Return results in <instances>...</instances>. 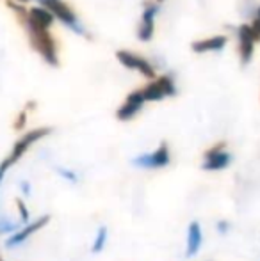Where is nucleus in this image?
<instances>
[{
	"label": "nucleus",
	"mask_w": 260,
	"mask_h": 261,
	"mask_svg": "<svg viewBox=\"0 0 260 261\" xmlns=\"http://www.w3.org/2000/svg\"><path fill=\"white\" fill-rule=\"evenodd\" d=\"M225 146V142H218L205 153L203 164H201L205 171H223L232 164V155L226 151Z\"/></svg>",
	"instance_id": "423d86ee"
},
{
	"label": "nucleus",
	"mask_w": 260,
	"mask_h": 261,
	"mask_svg": "<svg viewBox=\"0 0 260 261\" xmlns=\"http://www.w3.org/2000/svg\"><path fill=\"white\" fill-rule=\"evenodd\" d=\"M145 96H143L141 89L139 91H132V93L127 96L125 103L118 109V112H116V117H118L120 121H130L134 116H137L139 110L143 109V105H145Z\"/></svg>",
	"instance_id": "1a4fd4ad"
},
{
	"label": "nucleus",
	"mask_w": 260,
	"mask_h": 261,
	"mask_svg": "<svg viewBox=\"0 0 260 261\" xmlns=\"http://www.w3.org/2000/svg\"><path fill=\"white\" fill-rule=\"evenodd\" d=\"M38 2L41 4V7L49 9L50 13L54 14V18L63 21L66 27L75 31L77 34H86V31H84V27L80 25L77 14L73 13V9L66 2H63V0H38Z\"/></svg>",
	"instance_id": "f03ea898"
},
{
	"label": "nucleus",
	"mask_w": 260,
	"mask_h": 261,
	"mask_svg": "<svg viewBox=\"0 0 260 261\" xmlns=\"http://www.w3.org/2000/svg\"><path fill=\"white\" fill-rule=\"evenodd\" d=\"M49 222H50V217L43 215V217H39V219H36L34 222L25 224L21 229H18L16 233H13L9 238H7L6 245H7V247H18V245H21L23 242H27L32 234H36L38 231H41Z\"/></svg>",
	"instance_id": "0eeeda50"
},
{
	"label": "nucleus",
	"mask_w": 260,
	"mask_h": 261,
	"mask_svg": "<svg viewBox=\"0 0 260 261\" xmlns=\"http://www.w3.org/2000/svg\"><path fill=\"white\" fill-rule=\"evenodd\" d=\"M171 155H170V148H168L166 142L159 144V148L152 153H143V155L134 158V165L141 169H162L170 164Z\"/></svg>",
	"instance_id": "39448f33"
},
{
	"label": "nucleus",
	"mask_w": 260,
	"mask_h": 261,
	"mask_svg": "<svg viewBox=\"0 0 260 261\" xmlns=\"http://www.w3.org/2000/svg\"><path fill=\"white\" fill-rule=\"evenodd\" d=\"M7 6L16 13L20 23L23 25V29L29 34V41H31V46L36 50L45 62H49L50 66H59V57H57V45L54 36L49 32V29L41 27V25L34 23V21L29 18V13L25 7H21L20 4L16 2H7Z\"/></svg>",
	"instance_id": "f257e3e1"
},
{
	"label": "nucleus",
	"mask_w": 260,
	"mask_h": 261,
	"mask_svg": "<svg viewBox=\"0 0 260 261\" xmlns=\"http://www.w3.org/2000/svg\"><path fill=\"white\" fill-rule=\"evenodd\" d=\"M18 224L16 222H13V220H9V219H6V217H2L0 219V233H16L18 231Z\"/></svg>",
	"instance_id": "f3484780"
},
{
	"label": "nucleus",
	"mask_w": 260,
	"mask_h": 261,
	"mask_svg": "<svg viewBox=\"0 0 260 261\" xmlns=\"http://www.w3.org/2000/svg\"><path fill=\"white\" fill-rule=\"evenodd\" d=\"M105 244H107V227L102 226L100 229L97 231V237H94V242H93V247H91V251L93 252H102L105 247Z\"/></svg>",
	"instance_id": "dca6fc26"
},
{
	"label": "nucleus",
	"mask_w": 260,
	"mask_h": 261,
	"mask_svg": "<svg viewBox=\"0 0 260 261\" xmlns=\"http://www.w3.org/2000/svg\"><path fill=\"white\" fill-rule=\"evenodd\" d=\"M116 59H118L125 68L139 71L145 79H148V80L155 79V68L152 66V62L146 61V59L141 57L139 54L129 52V50H118V52H116Z\"/></svg>",
	"instance_id": "20e7f679"
},
{
	"label": "nucleus",
	"mask_w": 260,
	"mask_h": 261,
	"mask_svg": "<svg viewBox=\"0 0 260 261\" xmlns=\"http://www.w3.org/2000/svg\"><path fill=\"white\" fill-rule=\"evenodd\" d=\"M237 36H239V55H241V64L246 66L251 62L253 59V50H255V39L253 34H251L250 25H241L239 31H237Z\"/></svg>",
	"instance_id": "9d476101"
},
{
	"label": "nucleus",
	"mask_w": 260,
	"mask_h": 261,
	"mask_svg": "<svg viewBox=\"0 0 260 261\" xmlns=\"http://www.w3.org/2000/svg\"><path fill=\"white\" fill-rule=\"evenodd\" d=\"M159 13V6L157 4H146L145 11H143L141 16V25L137 29V38L141 41H150L153 38V32H155V16Z\"/></svg>",
	"instance_id": "6e6552de"
},
{
	"label": "nucleus",
	"mask_w": 260,
	"mask_h": 261,
	"mask_svg": "<svg viewBox=\"0 0 260 261\" xmlns=\"http://www.w3.org/2000/svg\"><path fill=\"white\" fill-rule=\"evenodd\" d=\"M20 187H21V192H23L25 196H29V194H31V183H29V181H21Z\"/></svg>",
	"instance_id": "5701e85b"
},
{
	"label": "nucleus",
	"mask_w": 260,
	"mask_h": 261,
	"mask_svg": "<svg viewBox=\"0 0 260 261\" xmlns=\"http://www.w3.org/2000/svg\"><path fill=\"white\" fill-rule=\"evenodd\" d=\"M50 128H36V130H31V132H27V134L23 135L21 139H18L16 142H14V146H13V149H11V153H9V156L6 158V160L2 162V165L6 169H9L11 165H14L18 160H20L21 156L27 153V149L31 148L34 142H38L39 139H43V137H46V135L50 134Z\"/></svg>",
	"instance_id": "7ed1b4c3"
},
{
	"label": "nucleus",
	"mask_w": 260,
	"mask_h": 261,
	"mask_svg": "<svg viewBox=\"0 0 260 261\" xmlns=\"http://www.w3.org/2000/svg\"><path fill=\"white\" fill-rule=\"evenodd\" d=\"M228 229H230V224L226 222V220H219V222H218V231H219V233L226 234V233H228Z\"/></svg>",
	"instance_id": "4be33fe9"
},
{
	"label": "nucleus",
	"mask_w": 260,
	"mask_h": 261,
	"mask_svg": "<svg viewBox=\"0 0 260 261\" xmlns=\"http://www.w3.org/2000/svg\"><path fill=\"white\" fill-rule=\"evenodd\" d=\"M25 121H27V110H21L20 116H18L16 121H14V130H23Z\"/></svg>",
	"instance_id": "aec40b11"
},
{
	"label": "nucleus",
	"mask_w": 260,
	"mask_h": 261,
	"mask_svg": "<svg viewBox=\"0 0 260 261\" xmlns=\"http://www.w3.org/2000/svg\"><path fill=\"white\" fill-rule=\"evenodd\" d=\"M228 43L226 36H212V38H205V39H198L191 45L193 52L196 54H207V52H219L223 50Z\"/></svg>",
	"instance_id": "9b49d317"
},
{
	"label": "nucleus",
	"mask_w": 260,
	"mask_h": 261,
	"mask_svg": "<svg viewBox=\"0 0 260 261\" xmlns=\"http://www.w3.org/2000/svg\"><path fill=\"white\" fill-rule=\"evenodd\" d=\"M57 172H59V174L63 176L64 179H68L69 183L79 181V176H77V172L69 171V169H66V167H57Z\"/></svg>",
	"instance_id": "a211bd4d"
},
{
	"label": "nucleus",
	"mask_w": 260,
	"mask_h": 261,
	"mask_svg": "<svg viewBox=\"0 0 260 261\" xmlns=\"http://www.w3.org/2000/svg\"><path fill=\"white\" fill-rule=\"evenodd\" d=\"M16 208H18V213H20L21 222L27 224V222H29V217H31V213H29V210H27V206H25L23 201L18 199V201H16Z\"/></svg>",
	"instance_id": "6ab92c4d"
},
{
	"label": "nucleus",
	"mask_w": 260,
	"mask_h": 261,
	"mask_svg": "<svg viewBox=\"0 0 260 261\" xmlns=\"http://www.w3.org/2000/svg\"><path fill=\"white\" fill-rule=\"evenodd\" d=\"M203 233H201L200 222H191L187 227V244H185V258H193L200 252Z\"/></svg>",
	"instance_id": "f8f14e48"
},
{
	"label": "nucleus",
	"mask_w": 260,
	"mask_h": 261,
	"mask_svg": "<svg viewBox=\"0 0 260 261\" xmlns=\"http://www.w3.org/2000/svg\"><path fill=\"white\" fill-rule=\"evenodd\" d=\"M250 29H251V34H253L255 43L260 41V20H258V18H255L253 23L250 25Z\"/></svg>",
	"instance_id": "412c9836"
},
{
	"label": "nucleus",
	"mask_w": 260,
	"mask_h": 261,
	"mask_svg": "<svg viewBox=\"0 0 260 261\" xmlns=\"http://www.w3.org/2000/svg\"><path fill=\"white\" fill-rule=\"evenodd\" d=\"M157 2H164V0H157Z\"/></svg>",
	"instance_id": "bb28decb"
},
{
	"label": "nucleus",
	"mask_w": 260,
	"mask_h": 261,
	"mask_svg": "<svg viewBox=\"0 0 260 261\" xmlns=\"http://www.w3.org/2000/svg\"><path fill=\"white\" fill-rule=\"evenodd\" d=\"M141 93H143V96H145V101H160L166 98L157 82H150L148 86L143 87Z\"/></svg>",
	"instance_id": "4468645a"
},
{
	"label": "nucleus",
	"mask_w": 260,
	"mask_h": 261,
	"mask_svg": "<svg viewBox=\"0 0 260 261\" xmlns=\"http://www.w3.org/2000/svg\"><path fill=\"white\" fill-rule=\"evenodd\" d=\"M257 18H258V20H260V7H258V16H257Z\"/></svg>",
	"instance_id": "a878e982"
},
{
	"label": "nucleus",
	"mask_w": 260,
	"mask_h": 261,
	"mask_svg": "<svg viewBox=\"0 0 260 261\" xmlns=\"http://www.w3.org/2000/svg\"><path fill=\"white\" fill-rule=\"evenodd\" d=\"M27 13H29V18H31L34 23H38V25H41V27H45V29H50V25L54 23V14L50 13L49 9H45V7H41V6H38V7H32V9H27Z\"/></svg>",
	"instance_id": "ddd939ff"
},
{
	"label": "nucleus",
	"mask_w": 260,
	"mask_h": 261,
	"mask_svg": "<svg viewBox=\"0 0 260 261\" xmlns=\"http://www.w3.org/2000/svg\"><path fill=\"white\" fill-rule=\"evenodd\" d=\"M155 82L159 84L160 91L164 93V96H175L177 94V86H175V80L171 75H162L159 79H155Z\"/></svg>",
	"instance_id": "2eb2a0df"
},
{
	"label": "nucleus",
	"mask_w": 260,
	"mask_h": 261,
	"mask_svg": "<svg viewBox=\"0 0 260 261\" xmlns=\"http://www.w3.org/2000/svg\"><path fill=\"white\" fill-rule=\"evenodd\" d=\"M16 2H20V4H23V2H29V0H16Z\"/></svg>",
	"instance_id": "393cba45"
},
{
	"label": "nucleus",
	"mask_w": 260,
	"mask_h": 261,
	"mask_svg": "<svg viewBox=\"0 0 260 261\" xmlns=\"http://www.w3.org/2000/svg\"><path fill=\"white\" fill-rule=\"evenodd\" d=\"M6 172H7V169L4 167L2 164H0V183H2V179H4V176H6Z\"/></svg>",
	"instance_id": "b1692460"
}]
</instances>
